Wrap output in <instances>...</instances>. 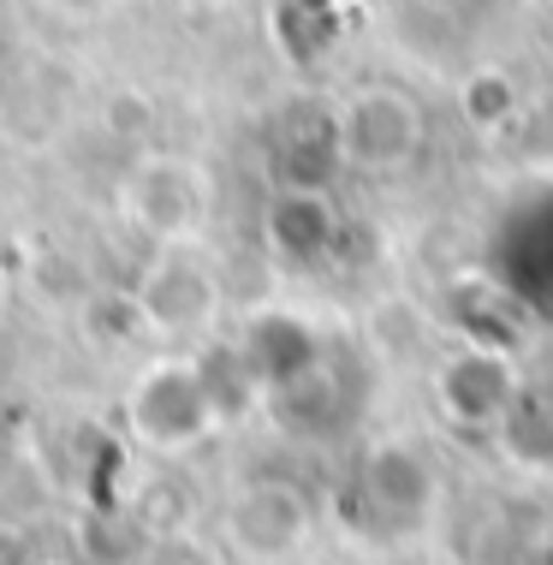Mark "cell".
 Returning <instances> with one entry per match:
<instances>
[{
    "label": "cell",
    "mask_w": 553,
    "mask_h": 565,
    "mask_svg": "<svg viewBox=\"0 0 553 565\" xmlns=\"http://www.w3.org/2000/svg\"><path fill=\"white\" fill-rule=\"evenodd\" d=\"M0 565H24V542L12 530H0Z\"/></svg>",
    "instance_id": "obj_1"
}]
</instances>
